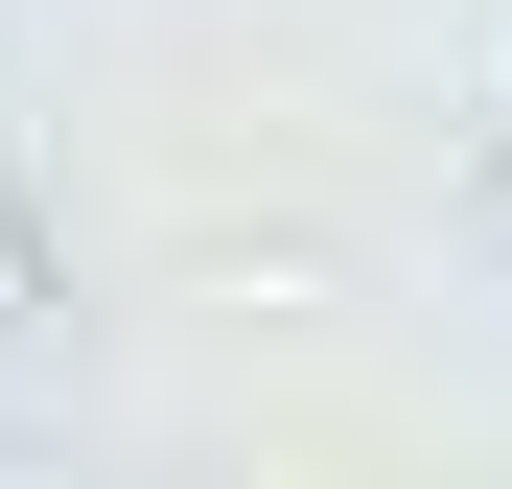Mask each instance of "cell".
<instances>
[{
	"label": "cell",
	"instance_id": "7a4b0ae2",
	"mask_svg": "<svg viewBox=\"0 0 512 489\" xmlns=\"http://www.w3.org/2000/svg\"><path fill=\"white\" fill-rule=\"evenodd\" d=\"M466 257H512V140H489V163H466Z\"/></svg>",
	"mask_w": 512,
	"mask_h": 489
},
{
	"label": "cell",
	"instance_id": "6da1fadb",
	"mask_svg": "<svg viewBox=\"0 0 512 489\" xmlns=\"http://www.w3.org/2000/svg\"><path fill=\"white\" fill-rule=\"evenodd\" d=\"M0 326H47V233H24V187H0Z\"/></svg>",
	"mask_w": 512,
	"mask_h": 489
}]
</instances>
